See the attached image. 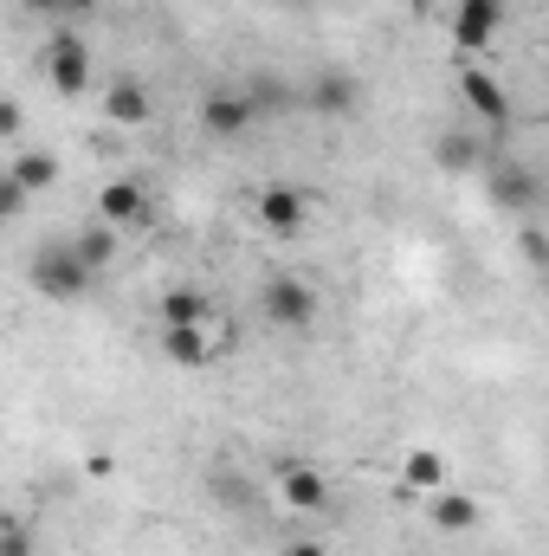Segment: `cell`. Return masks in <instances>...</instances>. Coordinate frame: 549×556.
Segmentation results:
<instances>
[{
    "label": "cell",
    "instance_id": "1",
    "mask_svg": "<svg viewBox=\"0 0 549 556\" xmlns=\"http://www.w3.org/2000/svg\"><path fill=\"white\" fill-rule=\"evenodd\" d=\"M26 278H33V291H39V298H52V304H78V298L91 291V273L78 266L72 240H46V247L26 260Z\"/></svg>",
    "mask_w": 549,
    "mask_h": 556
},
{
    "label": "cell",
    "instance_id": "2",
    "mask_svg": "<svg viewBox=\"0 0 549 556\" xmlns=\"http://www.w3.org/2000/svg\"><path fill=\"white\" fill-rule=\"evenodd\" d=\"M259 311H266L272 330H310V324H317V285L297 278V273H278V278H266V291H259Z\"/></svg>",
    "mask_w": 549,
    "mask_h": 556
},
{
    "label": "cell",
    "instance_id": "3",
    "mask_svg": "<svg viewBox=\"0 0 549 556\" xmlns=\"http://www.w3.org/2000/svg\"><path fill=\"white\" fill-rule=\"evenodd\" d=\"M39 72H46V85L59 91V98H85L91 91V46H85V33H59L46 52H39Z\"/></svg>",
    "mask_w": 549,
    "mask_h": 556
},
{
    "label": "cell",
    "instance_id": "4",
    "mask_svg": "<svg viewBox=\"0 0 549 556\" xmlns=\"http://www.w3.org/2000/svg\"><path fill=\"white\" fill-rule=\"evenodd\" d=\"M485 194H491V207L498 214H537L544 207V175L531 168V162H498L491 175H485Z\"/></svg>",
    "mask_w": 549,
    "mask_h": 556
},
{
    "label": "cell",
    "instance_id": "5",
    "mask_svg": "<svg viewBox=\"0 0 549 556\" xmlns=\"http://www.w3.org/2000/svg\"><path fill=\"white\" fill-rule=\"evenodd\" d=\"M505 0H452V46L465 52V59H478L485 46H498V33H505Z\"/></svg>",
    "mask_w": 549,
    "mask_h": 556
},
{
    "label": "cell",
    "instance_id": "6",
    "mask_svg": "<svg viewBox=\"0 0 549 556\" xmlns=\"http://www.w3.org/2000/svg\"><path fill=\"white\" fill-rule=\"evenodd\" d=\"M253 214H259V227H266L272 240H297V233L310 227V194L291 188V181H272V188H259Z\"/></svg>",
    "mask_w": 549,
    "mask_h": 556
},
{
    "label": "cell",
    "instance_id": "7",
    "mask_svg": "<svg viewBox=\"0 0 549 556\" xmlns=\"http://www.w3.org/2000/svg\"><path fill=\"white\" fill-rule=\"evenodd\" d=\"M304 104L317 111V117H356L362 111V78L356 72H343V65H323V72H310V85H304Z\"/></svg>",
    "mask_w": 549,
    "mask_h": 556
},
{
    "label": "cell",
    "instance_id": "8",
    "mask_svg": "<svg viewBox=\"0 0 549 556\" xmlns=\"http://www.w3.org/2000/svg\"><path fill=\"white\" fill-rule=\"evenodd\" d=\"M459 98H465V111H472L478 124H491L498 137L518 124V111H511V91H505L491 72H478V65H465V72H459Z\"/></svg>",
    "mask_w": 549,
    "mask_h": 556
},
{
    "label": "cell",
    "instance_id": "9",
    "mask_svg": "<svg viewBox=\"0 0 549 556\" xmlns=\"http://www.w3.org/2000/svg\"><path fill=\"white\" fill-rule=\"evenodd\" d=\"M98 220L117 227V233H142V227H149V194H142L130 175L104 181V188H98Z\"/></svg>",
    "mask_w": 549,
    "mask_h": 556
},
{
    "label": "cell",
    "instance_id": "10",
    "mask_svg": "<svg viewBox=\"0 0 549 556\" xmlns=\"http://www.w3.org/2000/svg\"><path fill=\"white\" fill-rule=\"evenodd\" d=\"M259 124V104L246 98V91H214L207 104H201V130L214 142H233V137H246Z\"/></svg>",
    "mask_w": 549,
    "mask_h": 556
},
{
    "label": "cell",
    "instance_id": "11",
    "mask_svg": "<svg viewBox=\"0 0 549 556\" xmlns=\"http://www.w3.org/2000/svg\"><path fill=\"white\" fill-rule=\"evenodd\" d=\"M104 117L111 124H124V130H142L149 117H155V98H149V85L142 78H111V91H104Z\"/></svg>",
    "mask_w": 549,
    "mask_h": 556
},
{
    "label": "cell",
    "instance_id": "12",
    "mask_svg": "<svg viewBox=\"0 0 549 556\" xmlns=\"http://www.w3.org/2000/svg\"><path fill=\"white\" fill-rule=\"evenodd\" d=\"M439 485H452L446 453H433V446H408V459H401V492H413V498H433Z\"/></svg>",
    "mask_w": 549,
    "mask_h": 556
},
{
    "label": "cell",
    "instance_id": "13",
    "mask_svg": "<svg viewBox=\"0 0 549 556\" xmlns=\"http://www.w3.org/2000/svg\"><path fill=\"white\" fill-rule=\"evenodd\" d=\"M162 356L175 369H207L220 356V343L207 337V324H188V330H162Z\"/></svg>",
    "mask_w": 549,
    "mask_h": 556
},
{
    "label": "cell",
    "instance_id": "14",
    "mask_svg": "<svg viewBox=\"0 0 549 556\" xmlns=\"http://www.w3.org/2000/svg\"><path fill=\"white\" fill-rule=\"evenodd\" d=\"M278 498H284L291 511H323V505H330V479H323L317 466H284V472H278Z\"/></svg>",
    "mask_w": 549,
    "mask_h": 556
},
{
    "label": "cell",
    "instance_id": "15",
    "mask_svg": "<svg viewBox=\"0 0 549 556\" xmlns=\"http://www.w3.org/2000/svg\"><path fill=\"white\" fill-rule=\"evenodd\" d=\"M426 511H433V525H439L446 538L478 531V498H472V492H459V485H439V492L426 498Z\"/></svg>",
    "mask_w": 549,
    "mask_h": 556
},
{
    "label": "cell",
    "instance_id": "16",
    "mask_svg": "<svg viewBox=\"0 0 549 556\" xmlns=\"http://www.w3.org/2000/svg\"><path fill=\"white\" fill-rule=\"evenodd\" d=\"M7 181L33 201V194H46V188H59V155L52 149H26V155H13V168H7Z\"/></svg>",
    "mask_w": 549,
    "mask_h": 556
},
{
    "label": "cell",
    "instance_id": "17",
    "mask_svg": "<svg viewBox=\"0 0 549 556\" xmlns=\"http://www.w3.org/2000/svg\"><path fill=\"white\" fill-rule=\"evenodd\" d=\"M72 253H78V266H85V273L98 278V273H111V266H117V253H124V233L98 220V227H85V233L72 240Z\"/></svg>",
    "mask_w": 549,
    "mask_h": 556
},
{
    "label": "cell",
    "instance_id": "18",
    "mask_svg": "<svg viewBox=\"0 0 549 556\" xmlns=\"http://www.w3.org/2000/svg\"><path fill=\"white\" fill-rule=\"evenodd\" d=\"M433 162H439L446 175H478L485 142L472 137V130H439V137H433Z\"/></svg>",
    "mask_w": 549,
    "mask_h": 556
},
{
    "label": "cell",
    "instance_id": "19",
    "mask_svg": "<svg viewBox=\"0 0 549 556\" xmlns=\"http://www.w3.org/2000/svg\"><path fill=\"white\" fill-rule=\"evenodd\" d=\"M188 324H207V298L194 285H168L162 291V330H188Z\"/></svg>",
    "mask_w": 549,
    "mask_h": 556
},
{
    "label": "cell",
    "instance_id": "20",
    "mask_svg": "<svg viewBox=\"0 0 549 556\" xmlns=\"http://www.w3.org/2000/svg\"><path fill=\"white\" fill-rule=\"evenodd\" d=\"M518 253H524V266H531V273H544V266H549L544 227H518Z\"/></svg>",
    "mask_w": 549,
    "mask_h": 556
},
{
    "label": "cell",
    "instance_id": "21",
    "mask_svg": "<svg viewBox=\"0 0 549 556\" xmlns=\"http://www.w3.org/2000/svg\"><path fill=\"white\" fill-rule=\"evenodd\" d=\"M20 214H26V194L0 175V227H7V220H20Z\"/></svg>",
    "mask_w": 549,
    "mask_h": 556
},
{
    "label": "cell",
    "instance_id": "22",
    "mask_svg": "<svg viewBox=\"0 0 549 556\" xmlns=\"http://www.w3.org/2000/svg\"><path fill=\"white\" fill-rule=\"evenodd\" d=\"M20 124H26L20 98H0V142H13V137H20Z\"/></svg>",
    "mask_w": 549,
    "mask_h": 556
},
{
    "label": "cell",
    "instance_id": "23",
    "mask_svg": "<svg viewBox=\"0 0 549 556\" xmlns=\"http://www.w3.org/2000/svg\"><path fill=\"white\" fill-rule=\"evenodd\" d=\"M0 556H33V538L26 531H0Z\"/></svg>",
    "mask_w": 549,
    "mask_h": 556
},
{
    "label": "cell",
    "instance_id": "24",
    "mask_svg": "<svg viewBox=\"0 0 549 556\" xmlns=\"http://www.w3.org/2000/svg\"><path fill=\"white\" fill-rule=\"evenodd\" d=\"M33 20H65V0H20Z\"/></svg>",
    "mask_w": 549,
    "mask_h": 556
},
{
    "label": "cell",
    "instance_id": "25",
    "mask_svg": "<svg viewBox=\"0 0 549 556\" xmlns=\"http://www.w3.org/2000/svg\"><path fill=\"white\" fill-rule=\"evenodd\" d=\"M278 556H330V551H323L317 538H291V544H284V551H278Z\"/></svg>",
    "mask_w": 549,
    "mask_h": 556
},
{
    "label": "cell",
    "instance_id": "26",
    "mask_svg": "<svg viewBox=\"0 0 549 556\" xmlns=\"http://www.w3.org/2000/svg\"><path fill=\"white\" fill-rule=\"evenodd\" d=\"M98 7H104V0H65V20H91Z\"/></svg>",
    "mask_w": 549,
    "mask_h": 556
},
{
    "label": "cell",
    "instance_id": "27",
    "mask_svg": "<svg viewBox=\"0 0 549 556\" xmlns=\"http://www.w3.org/2000/svg\"><path fill=\"white\" fill-rule=\"evenodd\" d=\"M284 7H317V0H284Z\"/></svg>",
    "mask_w": 549,
    "mask_h": 556
},
{
    "label": "cell",
    "instance_id": "28",
    "mask_svg": "<svg viewBox=\"0 0 549 556\" xmlns=\"http://www.w3.org/2000/svg\"><path fill=\"white\" fill-rule=\"evenodd\" d=\"M413 7H446V0H413Z\"/></svg>",
    "mask_w": 549,
    "mask_h": 556
}]
</instances>
